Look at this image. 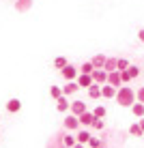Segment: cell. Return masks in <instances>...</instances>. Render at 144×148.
<instances>
[{
	"mask_svg": "<svg viewBox=\"0 0 144 148\" xmlns=\"http://www.w3.org/2000/svg\"><path fill=\"white\" fill-rule=\"evenodd\" d=\"M114 99H116V103H118V105H123V108H131L133 101H136V92H133L129 86H118Z\"/></svg>",
	"mask_w": 144,
	"mask_h": 148,
	"instance_id": "cell-1",
	"label": "cell"
},
{
	"mask_svg": "<svg viewBox=\"0 0 144 148\" xmlns=\"http://www.w3.org/2000/svg\"><path fill=\"white\" fill-rule=\"evenodd\" d=\"M60 73H63V77H65V79H75V77H78V73H80V69H75L73 64L67 62L65 67L60 69Z\"/></svg>",
	"mask_w": 144,
	"mask_h": 148,
	"instance_id": "cell-2",
	"label": "cell"
},
{
	"mask_svg": "<svg viewBox=\"0 0 144 148\" xmlns=\"http://www.w3.org/2000/svg\"><path fill=\"white\" fill-rule=\"evenodd\" d=\"M65 129H69V131H78L80 129V118L75 114H69L65 118Z\"/></svg>",
	"mask_w": 144,
	"mask_h": 148,
	"instance_id": "cell-3",
	"label": "cell"
},
{
	"mask_svg": "<svg viewBox=\"0 0 144 148\" xmlns=\"http://www.w3.org/2000/svg\"><path fill=\"white\" fill-rule=\"evenodd\" d=\"M88 108H86V103L84 101H80V99H75V101H71V105H69V112L71 114H75V116H80L82 112H86Z\"/></svg>",
	"mask_w": 144,
	"mask_h": 148,
	"instance_id": "cell-4",
	"label": "cell"
},
{
	"mask_svg": "<svg viewBox=\"0 0 144 148\" xmlns=\"http://www.w3.org/2000/svg\"><path fill=\"white\" fill-rule=\"evenodd\" d=\"M101 97L103 99H114L116 97V86H112V84H101Z\"/></svg>",
	"mask_w": 144,
	"mask_h": 148,
	"instance_id": "cell-5",
	"label": "cell"
},
{
	"mask_svg": "<svg viewBox=\"0 0 144 148\" xmlns=\"http://www.w3.org/2000/svg\"><path fill=\"white\" fill-rule=\"evenodd\" d=\"M75 82H78L80 88H88V86L92 84V75H90V73H78Z\"/></svg>",
	"mask_w": 144,
	"mask_h": 148,
	"instance_id": "cell-6",
	"label": "cell"
},
{
	"mask_svg": "<svg viewBox=\"0 0 144 148\" xmlns=\"http://www.w3.org/2000/svg\"><path fill=\"white\" fill-rule=\"evenodd\" d=\"M78 88H80V86H78V82H75V79H67V84L63 86V95L71 97V95L78 92Z\"/></svg>",
	"mask_w": 144,
	"mask_h": 148,
	"instance_id": "cell-7",
	"label": "cell"
},
{
	"mask_svg": "<svg viewBox=\"0 0 144 148\" xmlns=\"http://www.w3.org/2000/svg\"><path fill=\"white\" fill-rule=\"evenodd\" d=\"M92 82H97V84H105V82H107V71L105 69H92Z\"/></svg>",
	"mask_w": 144,
	"mask_h": 148,
	"instance_id": "cell-8",
	"label": "cell"
},
{
	"mask_svg": "<svg viewBox=\"0 0 144 148\" xmlns=\"http://www.w3.org/2000/svg\"><path fill=\"white\" fill-rule=\"evenodd\" d=\"M86 90H88V97H90L92 101H95V99H99V97H101V84H97V82H92V84H90Z\"/></svg>",
	"mask_w": 144,
	"mask_h": 148,
	"instance_id": "cell-9",
	"label": "cell"
},
{
	"mask_svg": "<svg viewBox=\"0 0 144 148\" xmlns=\"http://www.w3.org/2000/svg\"><path fill=\"white\" fill-rule=\"evenodd\" d=\"M107 84H112V86H121L123 82H121V71L114 69V71H110L107 73Z\"/></svg>",
	"mask_w": 144,
	"mask_h": 148,
	"instance_id": "cell-10",
	"label": "cell"
},
{
	"mask_svg": "<svg viewBox=\"0 0 144 148\" xmlns=\"http://www.w3.org/2000/svg\"><path fill=\"white\" fill-rule=\"evenodd\" d=\"M78 118H80V125H84V127H90V125H92V118H95V114L86 110V112H82V114L78 116Z\"/></svg>",
	"mask_w": 144,
	"mask_h": 148,
	"instance_id": "cell-11",
	"label": "cell"
},
{
	"mask_svg": "<svg viewBox=\"0 0 144 148\" xmlns=\"http://www.w3.org/2000/svg\"><path fill=\"white\" fill-rule=\"evenodd\" d=\"M71 105V101H67V95H60L58 99H56V110L58 112H67Z\"/></svg>",
	"mask_w": 144,
	"mask_h": 148,
	"instance_id": "cell-12",
	"label": "cell"
},
{
	"mask_svg": "<svg viewBox=\"0 0 144 148\" xmlns=\"http://www.w3.org/2000/svg\"><path fill=\"white\" fill-rule=\"evenodd\" d=\"M30 7H32V0H15V9H17V13H26Z\"/></svg>",
	"mask_w": 144,
	"mask_h": 148,
	"instance_id": "cell-13",
	"label": "cell"
},
{
	"mask_svg": "<svg viewBox=\"0 0 144 148\" xmlns=\"http://www.w3.org/2000/svg\"><path fill=\"white\" fill-rule=\"evenodd\" d=\"M19 110H22V101H19V99H11V101H7V112L15 114V112H19Z\"/></svg>",
	"mask_w": 144,
	"mask_h": 148,
	"instance_id": "cell-14",
	"label": "cell"
},
{
	"mask_svg": "<svg viewBox=\"0 0 144 148\" xmlns=\"http://www.w3.org/2000/svg\"><path fill=\"white\" fill-rule=\"evenodd\" d=\"M88 137H90V131H88V129H80L78 135H75V140H78V144H86V142H88Z\"/></svg>",
	"mask_w": 144,
	"mask_h": 148,
	"instance_id": "cell-15",
	"label": "cell"
},
{
	"mask_svg": "<svg viewBox=\"0 0 144 148\" xmlns=\"http://www.w3.org/2000/svg\"><path fill=\"white\" fill-rule=\"evenodd\" d=\"M105 58H107L105 54H97L95 58L90 60V62H92V67H95V69H103V62H105Z\"/></svg>",
	"mask_w": 144,
	"mask_h": 148,
	"instance_id": "cell-16",
	"label": "cell"
},
{
	"mask_svg": "<svg viewBox=\"0 0 144 148\" xmlns=\"http://www.w3.org/2000/svg\"><path fill=\"white\" fill-rule=\"evenodd\" d=\"M131 112H133V116H144V103H140V101H133V105H131Z\"/></svg>",
	"mask_w": 144,
	"mask_h": 148,
	"instance_id": "cell-17",
	"label": "cell"
},
{
	"mask_svg": "<svg viewBox=\"0 0 144 148\" xmlns=\"http://www.w3.org/2000/svg\"><path fill=\"white\" fill-rule=\"evenodd\" d=\"M129 133H131L133 137H142V135H144V131H142V127L136 122V125H131V127H129Z\"/></svg>",
	"mask_w": 144,
	"mask_h": 148,
	"instance_id": "cell-18",
	"label": "cell"
},
{
	"mask_svg": "<svg viewBox=\"0 0 144 148\" xmlns=\"http://www.w3.org/2000/svg\"><path fill=\"white\" fill-rule=\"evenodd\" d=\"M116 60H118V58H105V62H103V69L107 71V73L116 69Z\"/></svg>",
	"mask_w": 144,
	"mask_h": 148,
	"instance_id": "cell-19",
	"label": "cell"
},
{
	"mask_svg": "<svg viewBox=\"0 0 144 148\" xmlns=\"http://www.w3.org/2000/svg\"><path fill=\"white\" fill-rule=\"evenodd\" d=\"M75 135H71V133H63V144L65 146H75Z\"/></svg>",
	"mask_w": 144,
	"mask_h": 148,
	"instance_id": "cell-20",
	"label": "cell"
},
{
	"mask_svg": "<svg viewBox=\"0 0 144 148\" xmlns=\"http://www.w3.org/2000/svg\"><path fill=\"white\" fill-rule=\"evenodd\" d=\"M90 127H92V129H97V131H101V129L105 127V125H103V118H97V116H95V118H92V125H90Z\"/></svg>",
	"mask_w": 144,
	"mask_h": 148,
	"instance_id": "cell-21",
	"label": "cell"
},
{
	"mask_svg": "<svg viewBox=\"0 0 144 148\" xmlns=\"http://www.w3.org/2000/svg\"><path fill=\"white\" fill-rule=\"evenodd\" d=\"M50 95H52V99H58V97L63 95V88H60V86H52V88H50Z\"/></svg>",
	"mask_w": 144,
	"mask_h": 148,
	"instance_id": "cell-22",
	"label": "cell"
},
{
	"mask_svg": "<svg viewBox=\"0 0 144 148\" xmlns=\"http://www.w3.org/2000/svg\"><path fill=\"white\" fill-rule=\"evenodd\" d=\"M127 71H129L131 79H133V77H138V75H140V67H136V64H129V67H127Z\"/></svg>",
	"mask_w": 144,
	"mask_h": 148,
	"instance_id": "cell-23",
	"label": "cell"
},
{
	"mask_svg": "<svg viewBox=\"0 0 144 148\" xmlns=\"http://www.w3.org/2000/svg\"><path fill=\"white\" fill-rule=\"evenodd\" d=\"M92 69H95V67H92V62H84L80 67V73H90L92 75Z\"/></svg>",
	"mask_w": 144,
	"mask_h": 148,
	"instance_id": "cell-24",
	"label": "cell"
},
{
	"mask_svg": "<svg viewBox=\"0 0 144 148\" xmlns=\"http://www.w3.org/2000/svg\"><path fill=\"white\" fill-rule=\"evenodd\" d=\"M92 114H95L97 118H103V116H105V108H103V105H97V108L92 110Z\"/></svg>",
	"mask_w": 144,
	"mask_h": 148,
	"instance_id": "cell-25",
	"label": "cell"
},
{
	"mask_svg": "<svg viewBox=\"0 0 144 148\" xmlns=\"http://www.w3.org/2000/svg\"><path fill=\"white\" fill-rule=\"evenodd\" d=\"M127 67H129V60H125V58H118L116 60V69L118 71H123V69H127Z\"/></svg>",
	"mask_w": 144,
	"mask_h": 148,
	"instance_id": "cell-26",
	"label": "cell"
},
{
	"mask_svg": "<svg viewBox=\"0 0 144 148\" xmlns=\"http://www.w3.org/2000/svg\"><path fill=\"white\" fill-rule=\"evenodd\" d=\"M121 82H123V84H129V82H131V75H129V71H127V69L121 71Z\"/></svg>",
	"mask_w": 144,
	"mask_h": 148,
	"instance_id": "cell-27",
	"label": "cell"
},
{
	"mask_svg": "<svg viewBox=\"0 0 144 148\" xmlns=\"http://www.w3.org/2000/svg\"><path fill=\"white\" fill-rule=\"evenodd\" d=\"M86 146H90V148H97V146H101V140H97V137H88V142H86Z\"/></svg>",
	"mask_w": 144,
	"mask_h": 148,
	"instance_id": "cell-28",
	"label": "cell"
},
{
	"mask_svg": "<svg viewBox=\"0 0 144 148\" xmlns=\"http://www.w3.org/2000/svg\"><path fill=\"white\" fill-rule=\"evenodd\" d=\"M65 64H67V58H63V56H58V58L54 60V67H56V69H63Z\"/></svg>",
	"mask_w": 144,
	"mask_h": 148,
	"instance_id": "cell-29",
	"label": "cell"
},
{
	"mask_svg": "<svg viewBox=\"0 0 144 148\" xmlns=\"http://www.w3.org/2000/svg\"><path fill=\"white\" fill-rule=\"evenodd\" d=\"M136 101H140V103H144V86H142V88H140V90L136 92Z\"/></svg>",
	"mask_w": 144,
	"mask_h": 148,
	"instance_id": "cell-30",
	"label": "cell"
},
{
	"mask_svg": "<svg viewBox=\"0 0 144 148\" xmlns=\"http://www.w3.org/2000/svg\"><path fill=\"white\" fill-rule=\"evenodd\" d=\"M138 39H140V41H142V43H144V28L140 30V32H138Z\"/></svg>",
	"mask_w": 144,
	"mask_h": 148,
	"instance_id": "cell-31",
	"label": "cell"
},
{
	"mask_svg": "<svg viewBox=\"0 0 144 148\" xmlns=\"http://www.w3.org/2000/svg\"><path fill=\"white\" fill-rule=\"evenodd\" d=\"M138 125L142 127V131H144V116H140V120H138Z\"/></svg>",
	"mask_w": 144,
	"mask_h": 148,
	"instance_id": "cell-32",
	"label": "cell"
},
{
	"mask_svg": "<svg viewBox=\"0 0 144 148\" xmlns=\"http://www.w3.org/2000/svg\"><path fill=\"white\" fill-rule=\"evenodd\" d=\"M13 2H15V0H13Z\"/></svg>",
	"mask_w": 144,
	"mask_h": 148,
	"instance_id": "cell-33",
	"label": "cell"
}]
</instances>
